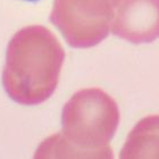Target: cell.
<instances>
[{
  "label": "cell",
  "instance_id": "cell-4",
  "mask_svg": "<svg viewBox=\"0 0 159 159\" xmlns=\"http://www.w3.org/2000/svg\"><path fill=\"white\" fill-rule=\"evenodd\" d=\"M111 33L134 44L159 39V0H111Z\"/></svg>",
  "mask_w": 159,
  "mask_h": 159
},
{
  "label": "cell",
  "instance_id": "cell-2",
  "mask_svg": "<svg viewBox=\"0 0 159 159\" xmlns=\"http://www.w3.org/2000/svg\"><path fill=\"white\" fill-rule=\"evenodd\" d=\"M114 98L98 88L74 93L63 108L61 134L81 158H111L109 146L119 124Z\"/></svg>",
  "mask_w": 159,
  "mask_h": 159
},
{
  "label": "cell",
  "instance_id": "cell-1",
  "mask_svg": "<svg viewBox=\"0 0 159 159\" xmlns=\"http://www.w3.org/2000/svg\"><path fill=\"white\" fill-rule=\"evenodd\" d=\"M65 50L42 25H30L14 34L6 51L2 85L15 102L35 106L52 96L59 83Z\"/></svg>",
  "mask_w": 159,
  "mask_h": 159
},
{
  "label": "cell",
  "instance_id": "cell-3",
  "mask_svg": "<svg viewBox=\"0 0 159 159\" xmlns=\"http://www.w3.org/2000/svg\"><path fill=\"white\" fill-rule=\"evenodd\" d=\"M50 20L73 48H91L109 35L111 0H55Z\"/></svg>",
  "mask_w": 159,
  "mask_h": 159
},
{
  "label": "cell",
  "instance_id": "cell-5",
  "mask_svg": "<svg viewBox=\"0 0 159 159\" xmlns=\"http://www.w3.org/2000/svg\"><path fill=\"white\" fill-rule=\"evenodd\" d=\"M119 158H159V115H151L136 123L129 133Z\"/></svg>",
  "mask_w": 159,
  "mask_h": 159
},
{
  "label": "cell",
  "instance_id": "cell-6",
  "mask_svg": "<svg viewBox=\"0 0 159 159\" xmlns=\"http://www.w3.org/2000/svg\"><path fill=\"white\" fill-rule=\"evenodd\" d=\"M25 1H30V2H35V1H39V0H25Z\"/></svg>",
  "mask_w": 159,
  "mask_h": 159
}]
</instances>
